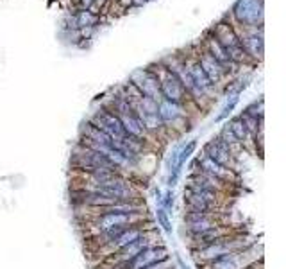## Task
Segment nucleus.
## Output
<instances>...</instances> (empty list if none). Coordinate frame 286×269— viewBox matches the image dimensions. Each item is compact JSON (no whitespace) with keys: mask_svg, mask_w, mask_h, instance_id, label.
<instances>
[{"mask_svg":"<svg viewBox=\"0 0 286 269\" xmlns=\"http://www.w3.org/2000/svg\"><path fill=\"white\" fill-rule=\"evenodd\" d=\"M254 243H245V237L236 233H229V235H224L220 239H217L214 243L207 244V246L200 248V250H193V257H195L197 264L199 265H206L209 264L211 260L214 258L222 257L226 253H231V251H241V250H247L251 248Z\"/></svg>","mask_w":286,"mask_h":269,"instance_id":"f257e3e1","label":"nucleus"},{"mask_svg":"<svg viewBox=\"0 0 286 269\" xmlns=\"http://www.w3.org/2000/svg\"><path fill=\"white\" fill-rule=\"evenodd\" d=\"M222 196H224V194L209 192V190L185 189V192H183L185 212L220 214V206H222Z\"/></svg>","mask_w":286,"mask_h":269,"instance_id":"f03ea898","label":"nucleus"},{"mask_svg":"<svg viewBox=\"0 0 286 269\" xmlns=\"http://www.w3.org/2000/svg\"><path fill=\"white\" fill-rule=\"evenodd\" d=\"M149 219L147 212H134V214H100V216L90 217L86 226L90 228L91 237L100 231L110 230L117 226H134V224H143V221Z\"/></svg>","mask_w":286,"mask_h":269,"instance_id":"7ed1b4c3","label":"nucleus"},{"mask_svg":"<svg viewBox=\"0 0 286 269\" xmlns=\"http://www.w3.org/2000/svg\"><path fill=\"white\" fill-rule=\"evenodd\" d=\"M183 224L188 237L202 233L214 226H220V214H204V212H185L183 214Z\"/></svg>","mask_w":286,"mask_h":269,"instance_id":"20e7f679","label":"nucleus"},{"mask_svg":"<svg viewBox=\"0 0 286 269\" xmlns=\"http://www.w3.org/2000/svg\"><path fill=\"white\" fill-rule=\"evenodd\" d=\"M202 155L207 156V158H211L213 162L220 163V165L227 167V169H231V171H236L238 172V162H236V158L231 155L229 147H227V145L224 144V142L220 140L219 137L211 138V140H207L206 144H204Z\"/></svg>","mask_w":286,"mask_h":269,"instance_id":"39448f33","label":"nucleus"},{"mask_svg":"<svg viewBox=\"0 0 286 269\" xmlns=\"http://www.w3.org/2000/svg\"><path fill=\"white\" fill-rule=\"evenodd\" d=\"M131 83L138 88V92L143 97H151L154 101H161V90H159V79L152 70L141 69L136 70L131 76Z\"/></svg>","mask_w":286,"mask_h":269,"instance_id":"423d86ee","label":"nucleus"},{"mask_svg":"<svg viewBox=\"0 0 286 269\" xmlns=\"http://www.w3.org/2000/svg\"><path fill=\"white\" fill-rule=\"evenodd\" d=\"M158 79H159V90H161V99L177 104L185 103V99L188 94H186L185 86H183V83L179 81V77L175 74L165 70V74L159 76Z\"/></svg>","mask_w":286,"mask_h":269,"instance_id":"0eeeda50","label":"nucleus"},{"mask_svg":"<svg viewBox=\"0 0 286 269\" xmlns=\"http://www.w3.org/2000/svg\"><path fill=\"white\" fill-rule=\"evenodd\" d=\"M147 231H151V230H149V228H145L143 224H134V226L125 228V230L118 235L117 239L111 241V243L108 244V246L102 248V250H98V253H105V258L111 257V255H115L117 251H120L122 248L129 246L131 243L138 241L139 237H143V235L147 233Z\"/></svg>","mask_w":286,"mask_h":269,"instance_id":"6e6552de","label":"nucleus"},{"mask_svg":"<svg viewBox=\"0 0 286 269\" xmlns=\"http://www.w3.org/2000/svg\"><path fill=\"white\" fill-rule=\"evenodd\" d=\"M197 160H199V171L200 172H206V174L220 180V182L226 183V185H229V187L234 185V183H238V172L236 171H231V169H227V167L213 162V160L207 158V156H204V155H200Z\"/></svg>","mask_w":286,"mask_h":269,"instance_id":"1a4fd4ad","label":"nucleus"},{"mask_svg":"<svg viewBox=\"0 0 286 269\" xmlns=\"http://www.w3.org/2000/svg\"><path fill=\"white\" fill-rule=\"evenodd\" d=\"M158 115L161 118L163 126L166 128H175V124L181 118H185V110H183V104L177 103H170V101H165L161 99L158 103Z\"/></svg>","mask_w":286,"mask_h":269,"instance_id":"9d476101","label":"nucleus"},{"mask_svg":"<svg viewBox=\"0 0 286 269\" xmlns=\"http://www.w3.org/2000/svg\"><path fill=\"white\" fill-rule=\"evenodd\" d=\"M229 233H233V230H231L229 226H226V224H220V226H214V228H211V230L202 231V233H197V235H193V237H188L190 248H192V251L200 250V248L207 246V244L214 243L217 239H220V237L229 235Z\"/></svg>","mask_w":286,"mask_h":269,"instance_id":"9b49d317","label":"nucleus"},{"mask_svg":"<svg viewBox=\"0 0 286 269\" xmlns=\"http://www.w3.org/2000/svg\"><path fill=\"white\" fill-rule=\"evenodd\" d=\"M234 13L240 22L254 25V23H258V20H261V4L258 0H240Z\"/></svg>","mask_w":286,"mask_h":269,"instance_id":"f8f14e48","label":"nucleus"},{"mask_svg":"<svg viewBox=\"0 0 286 269\" xmlns=\"http://www.w3.org/2000/svg\"><path fill=\"white\" fill-rule=\"evenodd\" d=\"M199 65H200V69L204 70V74H206V77L211 81L213 86H217V84L222 81L224 74H226V69H224L222 65L214 59L209 52H204L202 56L199 57Z\"/></svg>","mask_w":286,"mask_h":269,"instance_id":"ddd939ff","label":"nucleus"},{"mask_svg":"<svg viewBox=\"0 0 286 269\" xmlns=\"http://www.w3.org/2000/svg\"><path fill=\"white\" fill-rule=\"evenodd\" d=\"M188 72H190V77H192L193 84H195V88L200 92V94L204 95V97H207V95L213 92V84H211V81L206 77V74H204V70L200 69L199 61H195V63L188 65Z\"/></svg>","mask_w":286,"mask_h":269,"instance_id":"4468645a","label":"nucleus"},{"mask_svg":"<svg viewBox=\"0 0 286 269\" xmlns=\"http://www.w3.org/2000/svg\"><path fill=\"white\" fill-rule=\"evenodd\" d=\"M122 122V126H124V131L127 137H134V138H141V140H147L149 133L145 131V128H143V124L139 122V118L136 117V113L132 115H122V117H118Z\"/></svg>","mask_w":286,"mask_h":269,"instance_id":"2eb2a0df","label":"nucleus"},{"mask_svg":"<svg viewBox=\"0 0 286 269\" xmlns=\"http://www.w3.org/2000/svg\"><path fill=\"white\" fill-rule=\"evenodd\" d=\"M227 126H229L231 133H233L234 137H236V140L240 142V144L245 147V145H247V142L251 140V137H248V133H247V129H245L243 122H241L240 115H238V117H233V118H231V121L227 122Z\"/></svg>","mask_w":286,"mask_h":269,"instance_id":"dca6fc26","label":"nucleus"},{"mask_svg":"<svg viewBox=\"0 0 286 269\" xmlns=\"http://www.w3.org/2000/svg\"><path fill=\"white\" fill-rule=\"evenodd\" d=\"M240 103V95L238 94H231V95H227V103L224 104V108H222V111H220L217 117H214V122H222V121H226L227 117H229L231 113H233V110L236 108V104Z\"/></svg>","mask_w":286,"mask_h":269,"instance_id":"f3484780","label":"nucleus"},{"mask_svg":"<svg viewBox=\"0 0 286 269\" xmlns=\"http://www.w3.org/2000/svg\"><path fill=\"white\" fill-rule=\"evenodd\" d=\"M156 221H158V226L166 235H172L173 226H172V219H170V214L165 208H161V206H156Z\"/></svg>","mask_w":286,"mask_h":269,"instance_id":"a211bd4d","label":"nucleus"},{"mask_svg":"<svg viewBox=\"0 0 286 269\" xmlns=\"http://www.w3.org/2000/svg\"><path fill=\"white\" fill-rule=\"evenodd\" d=\"M173 206H175V192H173V189H165L161 197V208H165L170 214Z\"/></svg>","mask_w":286,"mask_h":269,"instance_id":"6ab92c4d","label":"nucleus"},{"mask_svg":"<svg viewBox=\"0 0 286 269\" xmlns=\"http://www.w3.org/2000/svg\"><path fill=\"white\" fill-rule=\"evenodd\" d=\"M243 113L251 115V117L258 118V121H263V99H260V101H254L253 104H248V106L245 108Z\"/></svg>","mask_w":286,"mask_h":269,"instance_id":"aec40b11","label":"nucleus"},{"mask_svg":"<svg viewBox=\"0 0 286 269\" xmlns=\"http://www.w3.org/2000/svg\"><path fill=\"white\" fill-rule=\"evenodd\" d=\"M175 262H177V265H179V267H181V269H190L188 265L185 264V260H183L181 255H177V257H175Z\"/></svg>","mask_w":286,"mask_h":269,"instance_id":"412c9836","label":"nucleus"},{"mask_svg":"<svg viewBox=\"0 0 286 269\" xmlns=\"http://www.w3.org/2000/svg\"><path fill=\"white\" fill-rule=\"evenodd\" d=\"M251 269H254V265H253V267H251Z\"/></svg>","mask_w":286,"mask_h":269,"instance_id":"4be33fe9","label":"nucleus"}]
</instances>
